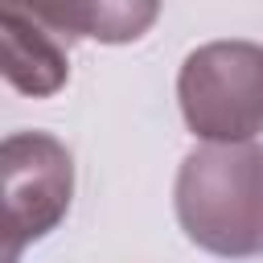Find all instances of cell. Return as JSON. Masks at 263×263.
I'll list each match as a JSON object with an SVG mask.
<instances>
[{"mask_svg": "<svg viewBox=\"0 0 263 263\" xmlns=\"http://www.w3.org/2000/svg\"><path fill=\"white\" fill-rule=\"evenodd\" d=\"M0 49H4V78L21 95L45 99L58 95L70 78V62L62 45L49 37V29L16 8L0 12Z\"/></svg>", "mask_w": 263, "mask_h": 263, "instance_id": "cell-5", "label": "cell"}, {"mask_svg": "<svg viewBox=\"0 0 263 263\" xmlns=\"http://www.w3.org/2000/svg\"><path fill=\"white\" fill-rule=\"evenodd\" d=\"M160 4L164 0H4V8L33 16L49 33L86 37L103 45L140 41L156 25Z\"/></svg>", "mask_w": 263, "mask_h": 263, "instance_id": "cell-4", "label": "cell"}, {"mask_svg": "<svg viewBox=\"0 0 263 263\" xmlns=\"http://www.w3.org/2000/svg\"><path fill=\"white\" fill-rule=\"evenodd\" d=\"M177 103L193 136L205 144H238L263 132V45L210 41L197 45L177 74Z\"/></svg>", "mask_w": 263, "mask_h": 263, "instance_id": "cell-2", "label": "cell"}, {"mask_svg": "<svg viewBox=\"0 0 263 263\" xmlns=\"http://www.w3.org/2000/svg\"><path fill=\"white\" fill-rule=\"evenodd\" d=\"M185 238L222 259L263 255V148L251 140L193 148L173 185Z\"/></svg>", "mask_w": 263, "mask_h": 263, "instance_id": "cell-1", "label": "cell"}, {"mask_svg": "<svg viewBox=\"0 0 263 263\" xmlns=\"http://www.w3.org/2000/svg\"><path fill=\"white\" fill-rule=\"evenodd\" d=\"M4 177V263H16L21 251L45 238L74 197V160L62 140L49 132H12L0 144Z\"/></svg>", "mask_w": 263, "mask_h": 263, "instance_id": "cell-3", "label": "cell"}]
</instances>
